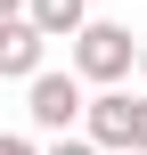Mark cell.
<instances>
[{
	"label": "cell",
	"mask_w": 147,
	"mask_h": 155,
	"mask_svg": "<svg viewBox=\"0 0 147 155\" xmlns=\"http://www.w3.org/2000/svg\"><path fill=\"white\" fill-rule=\"evenodd\" d=\"M139 82H147V41H139Z\"/></svg>",
	"instance_id": "10"
},
{
	"label": "cell",
	"mask_w": 147,
	"mask_h": 155,
	"mask_svg": "<svg viewBox=\"0 0 147 155\" xmlns=\"http://www.w3.org/2000/svg\"><path fill=\"white\" fill-rule=\"evenodd\" d=\"M131 65H139V41H131V25L82 16V33H74V74H82V82H123Z\"/></svg>",
	"instance_id": "1"
},
{
	"label": "cell",
	"mask_w": 147,
	"mask_h": 155,
	"mask_svg": "<svg viewBox=\"0 0 147 155\" xmlns=\"http://www.w3.org/2000/svg\"><path fill=\"white\" fill-rule=\"evenodd\" d=\"M41 155H106V147H98L90 131H82V139H74V131H57V147H41Z\"/></svg>",
	"instance_id": "6"
},
{
	"label": "cell",
	"mask_w": 147,
	"mask_h": 155,
	"mask_svg": "<svg viewBox=\"0 0 147 155\" xmlns=\"http://www.w3.org/2000/svg\"><path fill=\"white\" fill-rule=\"evenodd\" d=\"M0 16H25V0H0Z\"/></svg>",
	"instance_id": "9"
},
{
	"label": "cell",
	"mask_w": 147,
	"mask_h": 155,
	"mask_svg": "<svg viewBox=\"0 0 147 155\" xmlns=\"http://www.w3.org/2000/svg\"><path fill=\"white\" fill-rule=\"evenodd\" d=\"M25 16H33L49 41H74V33H82V16H90V0H25Z\"/></svg>",
	"instance_id": "5"
},
{
	"label": "cell",
	"mask_w": 147,
	"mask_h": 155,
	"mask_svg": "<svg viewBox=\"0 0 147 155\" xmlns=\"http://www.w3.org/2000/svg\"><path fill=\"white\" fill-rule=\"evenodd\" d=\"M131 123H139V98H131V90L98 82V98H82V131H90L98 147H131Z\"/></svg>",
	"instance_id": "3"
},
{
	"label": "cell",
	"mask_w": 147,
	"mask_h": 155,
	"mask_svg": "<svg viewBox=\"0 0 147 155\" xmlns=\"http://www.w3.org/2000/svg\"><path fill=\"white\" fill-rule=\"evenodd\" d=\"M0 155H41L33 139H16V131H0Z\"/></svg>",
	"instance_id": "7"
},
{
	"label": "cell",
	"mask_w": 147,
	"mask_h": 155,
	"mask_svg": "<svg viewBox=\"0 0 147 155\" xmlns=\"http://www.w3.org/2000/svg\"><path fill=\"white\" fill-rule=\"evenodd\" d=\"M131 147L147 155V98H139V123H131Z\"/></svg>",
	"instance_id": "8"
},
{
	"label": "cell",
	"mask_w": 147,
	"mask_h": 155,
	"mask_svg": "<svg viewBox=\"0 0 147 155\" xmlns=\"http://www.w3.org/2000/svg\"><path fill=\"white\" fill-rule=\"evenodd\" d=\"M49 57V33L33 16H0V82H33Z\"/></svg>",
	"instance_id": "4"
},
{
	"label": "cell",
	"mask_w": 147,
	"mask_h": 155,
	"mask_svg": "<svg viewBox=\"0 0 147 155\" xmlns=\"http://www.w3.org/2000/svg\"><path fill=\"white\" fill-rule=\"evenodd\" d=\"M25 114H33V131H74L82 123V74H33L25 82Z\"/></svg>",
	"instance_id": "2"
}]
</instances>
